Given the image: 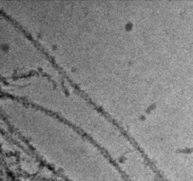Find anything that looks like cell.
<instances>
[{
	"mask_svg": "<svg viewBox=\"0 0 193 181\" xmlns=\"http://www.w3.org/2000/svg\"><path fill=\"white\" fill-rule=\"evenodd\" d=\"M10 127L62 181H119L110 158L79 130L56 116L11 114Z\"/></svg>",
	"mask_w": 193,
	"mask_h": 181,
	"instance_id": "cell-1",
	"label": "cell"
}]
</instances>
